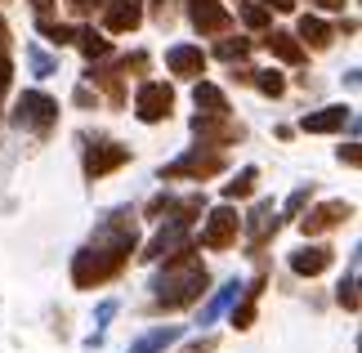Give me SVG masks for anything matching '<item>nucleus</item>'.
<instances>
[{"mask_svg":"<svg viewBox=\"0 0 362 353\" xmlns=\"http://www.w3.org/2000/svg\"><path fill=\"white\" fill-rule=\"evenodd\" d=\"M259 287H264V282H255V287L246 291V300H242L238 308H233V327H238V331H246L250 322H255V300H259Z\"/></svg>","mask_w":362,"mask_h":353,"instance_id":"22","label":"nucleus"},{"mask_svg":"<svg viewBox=\"0 0 362 353\" xmlns=\"http://www.w3.org/2000/svg\"><path fill=\"white\" fill-rule=\"evenodd\" d=\"M134 112H139V121H148V125L165 121L175 112V90L165 86V81H144L139 94H134Z\"/></svg>","mask_w":362,"mask_h":353,"instance_id":"6","label":"nucleus"},{"mask_svg":"<svg viewBox=\"0 0 362 353\" xmlns=\"http://www.w3.org/2000/svg\"><path fill=\"white\" fill-rule=\"evenodd\" d=\"M238 237H242V215L233 206H215L211 219H206V228H202V246L206 250H228V246H238Z\"/></svg>","mask_w":362,"mask_h":353,"instance_id":"5","label":"nucleus"},{"mask_svg":"<svg viewBox=\"0 0 362 353\" xmlns=\"http://www.w3.org/2000/svg\"><path fill=\"white\" fill-rule=\"evenodd\" d=\"M13 121H18L23 130H32L36 139H49L59 130V103H54L49 94H40V90H27L18 98V108H13Z\"/></svg>","mask_w":362,"mask_h":353,"instance_id":"3","label":"nucleus"},{"mask_svg":"<svg viewBox=\"0 0 362 353\" xmlns=\"http://www.w3.org/2000/svg\"><path fill=\"white\" fill-rule=\"evenodd\" d=\"M103 32H112V36H125V32H134L139 23H144V0H103Z\"/></svg>","mask_w":362,"mask_h":353,"instance_id":"11","label":"nucleus"},{"mask_svg":"<svg viewBox=\"0 0 362 353\" xmlns=\"http://www.w3.org/2000/svg\"><path fill=\"white\" fill-rule=\"evenodd\" d=\"M13 86V63H9V54H0V117H5V94Z\"/></svg>","mask_w":362,"mask_h":353,"instance_id":"27","label":"nucleus"},{"mask_svg":"<svg viewBox=\"0 0 362 353\" xmlns=\"http://www.w3.org/2000/svg\"><path fill=\"white\" fill-rule=\"evenodd\" d=\"M134 242H139V219L130 210H117L107 224H99L94 242L86 250H76L72 260V287L76 291H99L103 282H112L125 273V264L134 255Z\"/></svg>","mask_w":362,"mask_h":353,"instance_id":"1","label":"nucleus"},{"mask_svg":"<svg viewBox=\"0 0 362 353\" xmlns=\"http://www.w3.org/2000/svg\"><path fill=\"white\" fill-rule=\"evenodd\" d=\"M197 134H202V148H215V152H224V148H233V144H242V139H246L242 121H233V112H228V117L197 121Z\"/></svg>","mask_w":362,"mask_h":353,"instance_id":"10","label":"nucleus"},{"mask_svg":"<svg viewBox=\"0 0 362 353\" xmlns=\"http://www.w3.org/2000/svg\"><path fill=\"white\" fill-rule=\"evenodd\" d=\"M125 161H130V148L112 144V139H103V144H90V148H86V179H103V175L121 170Z\"/></svg>","mask_w":362,"mask_h":353,"instance_id":"8","label":"nucleus"},{"mask_svg":"<svg viewBox=\"0 0 362 353\" xmlns=\"http://www.w3.org/2000/svg\"><path fill=\"white\" fill-rule=\"evenodd\" d=\"M152 18H157L161 27L175 23V0H152Z\"/></svg>","mask_w":362,"mask_h":353,"instance_id":"28","label":"nucleus"},{"mask_svg":"<svg viewBox=\"0 0 362 353\" xmlns=\"http://www.w3.org/2000/svg\"><path fill=\"white\" fill-rule=\"evenodd\" d=\"M215 54H219V59H228V63H242L246 59V54H250V40H219V45H215Z\"/></svg>","mask_w":362,"mask_h":353,"instance_id":"26","label":"nucleus"},{"mask_svg":"<svg viewBox=\"0 0 362 353\" xmlns=\"http://www.w3.org/2000/svg\"><path fill=\"white\" fill-rule=\"evenodd\" d=\"M340 304L349 308V313H358V282H354V277H349V282L340 287Z\"/></svg>","mask_w":362,"mask_h":353,"instance_id":"29","label":"nucleus"},{"mask_svg":"<svg viewBox=\"0 0 362 353\" xmlns=\"http://www.w3.org/2000/svg\"><path fill=\"white\" fill-rule=\"evenodd\" d=\"M211 287V273L197 260V246L184 242L179 250L165 255V268L157 277V300H152V313H179V308H192Z\"/></svg>","mask_w":362,"mask_h":353,"instance_id":"2","label":"nucleus"},{"mask_svg":"<svg viewBox=\"0 0 362 353\" xmlns=\"http://www.w3.org/2000/svg\"><path fill=\"white\" fill-rule=\"evenodd\" d=\"M36 27L49 36V45H72L76 40V27H67V23H54V18H36Z\"/></svg>","mask_w":362,"mask_h":353,"instance_id":"25","label":"nucleus"},{"mask_svg":"<svg viewBox=\"0 0 362 353\" xmlns=\"http://www.w3.org/2000/svg\"><path fill=\"white\" fill-rule=\"evenodd\" d=\"M255 183H259V170H255V166H246V170L224 188V197H228V202H246V197L255 192Z\"/></svg>","mask_w":362,"mask_h":353,"instance_id":"21","label":"nucleus"},{"mask_svg":"<svg viewBox=\"0 0 362 353\" xmlns=\"http://www.w3.org/2000/svg\"><path fill=\"white\" fill-rule=\"evenodd\" d=\"M264 50H269L273 59H282V63H304V45L291 32H269L264 36Z\"/></svg>","mask_w":362,"mask_h":353,"instance_id":"18","label":"nucleus"},{"mask_svg":"<svg viewBox=\"0 0 362 353\" xmlns=\"http://www.w3.org/2000/svg\"><path fill=\"white\" fill-rule=\"evenodd\" d=\"M246 228H250V250L259 255V250L269 246V237L277 233V210H273L269 202H264V206H255V215H250V219H242V233H246Z\"/></svg>","mask_w":362,"mask_h":353,"instance_id":"13","label":"nucleus"},{"mask_svg":"<svg viewBox=\"0 0 362 353\" xmlns=\"http://www.w3.org/2000/svg\"><path fill=\"white\" fill-rule=\"evenodd\" d=\"M300 45H309V50H331V40H336V27L331 23H322L317 13H304L300 18Z\"/></svg>","mask_w":362,"mask_h":353,"instance_id":"15","label":"nucleus"},{"mask_svg":"<svg viewBox=\"0 0 362 353\" xmlns=\"http://www.w3.org/2000/svg\"><path fill=\"white\" fill-rule=\"evenodd\" d=\"M238 13H242V23L250 27V32H264L269 18H273V13L264 9V5H255V0H238Z\"/></svg>","mask_w":362,"mask_h":353,"instance_id":"23","label":"nucleus"},{"mask_svg":"<svg viewBox=\"0 0 362 353\" xmlns=\"http://www.w3.org/2000/svg\"><path fill=\"white\" fill-rule=\"evenodd\" d=\"M250 86H255L259 94H269V98H282V94H286L282 72H250Z\"/></svg>","mask_w":362,"mask_h":353,"instance_id":"24","label":"nucleus"},{"mask_svg":"<svg viewBox=\"0 0 362 353\" xmlns=\"http://www.w3.org/2000/svg\"><path fill=\"white\" fill-rule=\"evenodd\" d=\"M165 67L184 81H197V76H206V54H202V45H175L165 54Z\"/></svg>","mask_w":362,"mask_h":353,"instance_id":"12","label":"nucleus"},{"mask_svg":"<svg viewBox=\"0 0 362 353\" xmlns=\"http://www.w3.org/2000/svg\"><path fill=\"white\" fill-rule=\"evenodd\" d=\"M67 9H72L76 18H90L94 9H103V0H67Z\"/></svg>","mask_w":362,"mask_h":353,"instance_id":"30","label":"nucleus"},{"mask_svg":"<svg viewBox=\"0 0 362 353\" xmlns=\"http://www.w3.org/2000/svg\"><path fill=\"white\" fill-rule=\"evenodd\" d=\"M76 45H81V54L94 63V59H107L112 54V40H107L103 32H94V27H76Z\"/></svg>","mask_w":362,"mask_h":353,"instance_id":"19","label":"nucleus"},{"mask_svg":"<svg viewBox=\"0 0 362 353\" xmlns=\"http://www.w3.org/2000/svg\"><path fill=\"white\" fill-rule=\"evenodd\" d=\"M340 161H344V166H354V170H358V166H362V152H358V144L340 148Z\"/></svg>","mask_w":362,"mask_h":353,"instance_id":"33","label":"nucleus"},{"mask_svg":"<svg viewBox=\"0 0 362 353\" xmlns=\"http://www.w3.org/2000/svg\"><path fill=\"white\" fill-rule=\"evenodd\" d=\"M344 121H349V108H322V112H309L300 125L309 134H336V130H344Z\"/></svg>","mask_w":362,"mask_h":353,"instance_id":"17","label":"nucleus"},{"mask_svg":"<svg viewBox=\"0 0 362 353\" xmlns=\"http://www.w3.org/2000/svg\"><path fill=\"white\" fill-rule=\"evenodd\" d=\"M224 166H228V157H224V152H215V148H197V152H188V157H179L175 166H165V170H161V179H165V183H179V179L206 183V179L224 175Z\"/></svg>","mask_w":362,"mask_h":353,"instance_id":"4","label":"nucleus"},{"mask_svg":"<svg viewBox=\"0 0 362 353\" xmlns=\"http://www.w3.org/2000/svg\"><path fill=\"white\" fill-rule=\"evenodd\" d=\"M54 5H59V0H32L36 18H54Z\"/></svg>","mask_w":362,"mask_h":353,"instance_id":"34","label":"nucleus"},{"mask_svg":"<svg viewBox=\"0 0 362 353\" xmlns=\"http://www.w3.org/2000/svg\"><path fill=\"white\" fill-rule=\"evenodd\" d=\"M188 18L202 36H224L233 27V13L219 5V0H188Z\"/></svg>","mask_w":362,"mask_h":353,"instance_id":"9","label":"nucleus"},{"mask_svg":"<svg viewBox=\"0 0 362 353\" xmlns=\"http://www.w3.org/2000/svg\"><path fill=\"white\" fill-rule=\"evenodd\" d=\"M76 103H81V108H90V103H99V94H94V90H86V86H81V90H76Z\"/></svg>","mask_w":362,"mask_h":353,"instance_id":"36","label":"nucleus"},{"mask_svg":"<svg viewBox=\"0 0 362 353\" xmlns=\"http://www.w3.org/2000/svg\"><path fill=\"white\" fill-rule=\"evenodd\" d=\"M90 81H94V86H103V94H107V103H112V108L125 103V86H130V81H125L121 67H112V72H94Z\"/></svg>","mask_w":362,"mask_h":353,"instance_id":"20","label":"nucleus"},{"mask_svg":"<svg viewBox=\"0 0 362 353\" xmlns=\"http://www.w3.org/2000/svg\"><path fill=\"white\" fill-rule=\"evenodd\" d=\"M215 345H219V340H197V345H192L188 353H215Z\"/></svg>","mask_w":362,"mask_h":353,"instance_id":"37","label":"nucleus"},{"mask_svg":"<svg viewBox=\"0 0 362 353\" xmlns=\"http://www.w3.org/2000/svg\"><path fill=\"white\" fill-rule=\"evenodd\" d=\"M309 5H322V9H344V0H309Z\"/></svg>","mask_w":362,"mask_h":353,"instance_id":"38","label":"nucleus"},{"mask_svg":"<svg viewBox=\"0 0 362 353\" xmlns=\"http://www.w3.org/2000/svg\"><path fill=\"white\" fill-rule=\"evenodd\" d=\"M331 264H336V250L331 246H304V250L291 255V268H296L300 277H322Z\"/></svg>","mask_w":362,"mask_h":353,"instance_id":"14","label":"nucleus"},{"mask_svg":"<svg viewBox=\"0 0 362 353\" xmlns=\"http://www.w3.org/2000/svg\"><path fill=\"white\" fill-rule=\"evenodd\" d=\"M228 98L219 86H211V81H202L197 86V121H211V117H228Z\"/></svg>","mask_w":362,"mask_h":353,"instance_id":"16","label":"nucleus"},{"mask_svg":"<svg viewBox=\"0 0 362 353\" xmlns=\"http://www.w3.org/2000/svg\"><path fill=\"white\" fill-rule=\"evenodd\" d=\"M255 5H264L269 13H296V0H255Z\"/></svg>","mask_w":362,"mask_h":353,"instance_id":"31","label":"nucleus"},{"mask_svg":"<svg viewBox=\"0 0 362 353\" xmlns=\"http://www.w3.org/2000/svg\"><path fill=\"white\" fill-rule=\"evenodd\" d=\"M9 45H13V32H9V23L0 18V54H9Z\"/></svg>","mask_w":362,"mask_h":353,"instance_id":"35","label":"nucleus"},{"mask_svg":"<svg viewBox=\"0 0 362 353\" xmlns=\"http://www.w3.org/2000/svg\"><path fill=\"white\" fill-rule=\"evenodd\" d=\"M354 219V206L349 202H322V206H309V215H300V233L304 237H322L331 228Z\"/></svg>","mask_w":362,"mask_h":353,"instance_id":"7","label":"nucleus"},{"mask_svg":"<svg viewBox=\"0 0 362 353\" xmlns=\"http://www.w3.org/2000/svg\"><path fill=\"white\" fill-rule=\"evenodd\" d=\"M309 197H313V188H300L296 197H291V206H286V215H300V210H304V202H309Z\"/></svg>","mask_w":362,"mask_h":353,"instance_id":"32","label":"nucleus"}]
</instances>
